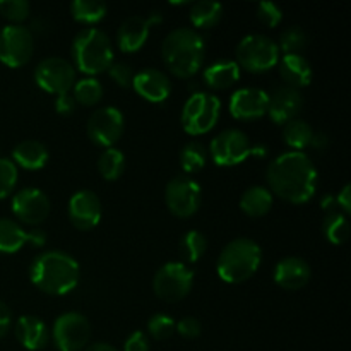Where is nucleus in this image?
Here are the masks:
<instances>
[{"label": "nucleus", "instance_id": "18", "mask_svg": "<svg viewBox=\"0 0 351 351\" xmlns=\"http://www.w3.org/2000/svg\"><path fill=\"white\" fill-rule=\"evenodd\" d=\"M302 106H304V96H302L300 89L290 88V86H281L269 96L267 113H269V119L274 123L285 125V123L297 119Z\"/></svg>", "mask_w": 351, "mask_h": 351}, {"label": "nucleus", "instance_id": "41", "mask_svg": "<svg viewBox=\"0 0 351 351\" xmlns=\"http://www.w3.org/2000/svg\"><path fill=\"white\" fill-rule=\"evenodd\" d=\"M257 17L264 26L276 27L283 19V10L273 2H261L257 5Z\"/></svg>", "mask_w": 351, "mask_h": 351}, {"label": "nucleus", "instance_id": "27", "mask_svg": "<svg viewBox=\"0 0 351 351\" xmlns=\"http://www.w3.org/2000/svg\"><path fill=\"white\" fill-rule=\"evenodd\" d=\"M191 23L199 29H211L221 21L223 5L213 0H201L191 7Z\"/></svg>", "mask_w": 351, "mask_h": 351}, {"label": "nucleus", "instance_id": "49", "mask_svg": "<svg viewBox=\"0 0 351 351\" xmlns=\"http://www.w3.org/2000/svg\"><path fill=\"white\" fill-rule=\"evenodd\" d=\"M328 144H329V139H328V136H326V134L314 132V137H312L311 146H314L315 149H319V151H324L326 147H328Z\"/></svg>", "mask_w": 351, "mask_h": 351}, {"label": "nucleus", "instance_id": "10", "mask_svg": "<svg viewBox=\"0 0 351 351\" xmlns=\"http://www.w3.org/2000/svg\"><path fill=\"white\" fill-rule=\"evenodd\" d=\"M209 154L218 167H235L252 154V144L240 129H226L211 141Z\"/></svg>", "mask_w": 351, "mask_h": 351}, {"label": "nucleus", "instance_id": "44", "mask_svg": "<svg viewBox=\"0 0 351 351\" xmlns=\"http://www.w3.org/2000/svg\"><path fill=\"white\" fill-rule=\"evenodd\" d=\"M75 99L71 93H64V95H58L57 99H55V110H57L58 115H72L75 110Z\"/></svg>", "mask_w": 351, "mask_h": 351}, {"label": "nucleus", "instance_id": "11", "mask_svg": "<svg viewBox=\"0 0 351 351\" xmlns=\"http://www.w3.org/2000/svg\"><path fill=\"white\" fill-rule=\"evenodd\" d=\"M201 185L189 175H178L168 182L165 189V201L168 209L177 218H189L201 208Z\"/></svg>", "mask_w": 351, "mask_h": 351}, {"label": "nucleus", "instance_id": "13", "mask_svg": "<svg viewBox=\"0 0 351 351\" xmlns=\"http://www.w3.org/2000/svg\"><path fill=\"white\" fill-rule=\"evenodd\" d=\"M34 81L43 91L51 95H64L69 93L75 84V67L60 57L43 58L36 65Z\"/></svg>", "mask_w": 351, "mask_h": 351}, {"label": "nucleus", "instance_id": "36", "mask_svg": "<svg viewBox=\"0 0 351 351\" xmlns=\"http://www.w3.org/2000/svg\"><path fill=\"white\" fill-rule=\"evenodd\" d=\"M308 45V38L305 31L298 26H291L281 33L280 38V51L285 55H302Z\"/></svg>", "mask_w": 351, "mask_h": 351}, {"label": "nucleus", "instance_id": "39", "mask_svg": "<svg viewBox=\"0 0 351 351\" xmlns=\"http://www.w3.org/2000/svg\"><path fill=\"white\" fill-rule=\"evenodd\" d=\"M31 5L27 0H0V14L12 23H21L27 19Z\"/></svg>", "mask_w": 351, "mask_h": 351}, {"label": "nucleus", "instance_id": "38", "mask_svg": "<svg viewBox=\"0 0 351 351\" xmlns=\"http://www.w3.org/2000/svg\"><path fill=\"white\" fill-rule=\"evenodd\" d=\"M17 184V167L9 158H0V199L9 197Z\"/></svg>", "mask_w": 351, "mask_h": 351}, {"label": "nucleus", "instance_id": "24", "mask_svg": "<svg viewBox=\"0 0 351 351\" xmlns=\"http://www.w3.org/2000/svg\"><path fill=\"white\" fill-rule=\"evenodd\" d=\"M14 165H19L24 170H40L48 161V149L43 143L34 139L23 141L12 151Z\"/></svg>", "mask_w": 351, "mask_h": 351}, {"label": "nucleus", "instance_id": "4", "mask_svg": "<svg viewBox=\"0 0 351 351\" xmlns=\"http://www.w3.org/2000/svg\"><path fill=\"white\" fill-rule=\"evenodd\" d=\"M263 261V250L252 239H235L223 247L216 263L219 278L226 283H242L257 273Z\"/></svg>", "mask_w": 351, "mask_h": 351}, {"label": "nucleus", "instance_id": "51", "mask_svg": "<svg viewBox=\"0 0 351 351\" xmlns=\"http://www.w3.org/2000/svg\"><path fill=\"white\" fill-rule=\"evenodd\" d=\"M146 21H147V24L151 26V24L161 23V21H163V16H161V12H153L146 17Z\"/></svg>", "mask_w": 351, "mask_h": 351}, {"label": "nucleus", "instance_id": "20", "mask_svg": "<svg viewBox=\"0 0 351 351\" xmlns=\"http://www.w3.org/2000/svg\"><path fill=\"white\" fill-rule=\"evenodd\" d=\"M312 269L302 257H283L274 267V281L285 290H302L311 281Z\"/></svg>", "mask_w": 351, "mask_h": 351}, {"label": "nucleus", "instance_id": "2", "mask_svg": "<svg viewBox=\"0 0 351 351\" xmlns=\"http://www.w3.org/2000/svg\"><path fill=\"white\" fill-rule=\"evenodd\" d=\"M81 267L77 261L60 250H47L33 259L29 266L31 283L43 293L67 295L77 287Z\"/></svg>", "mask_w": 351, "mask_h": 351}, {"label": "nucleus", "instance_id": "50", "mask_svg": "<svg viewBox=\"0 0 351 351\" xmlns=\"http://www.w3.org/2000/svg\"><path fill=\"white\" fill-rule=\"evenodd\" d=\"M86 351H119L115 346H112L110 343H93L91 346H88Z\"/></svg>", "mask_w": 351, "mask_h": 351}, {"label": "nucleus", "instance_id": "28", "mask_svg": "<svg viewBox=\"0 0 351 351\" xmlns=\"http://www.w3.org/2000/svg\"><path fill=\"white\" fill-rule=\"evenodd\" d=\"M27 243V232L12 219L0 218V252L14 254Z\"/></svg>", "mask_w": 351, "mask_h": 351}, {"label": "nucleus", "instance_id": "16", "mask_svg": "<svg viewBox=\"0 0 351 351\" xmlns=\"http://www.w3.org/2000/svg\"><path fill=\"white\" fill-rule=\"evenodd\" d=\"M69 219L81 232L93 230L101 219V201L93 191H79L69 201Z\"/></svg>", "mask_w": 351, "mask_h": 351}, {"label": "nucleus", "instance_id": "26", "mask_svg": "<svg viewBox=\"0 0 351 351\" xmlns=\"http://www.w3.org/2000/svg\"><path fill=\"white\" fill-rule=\"evenodd\" d=\"M273 208V194L263 185H254L243 192L240 199V209L250 218H263Z\"/></svg>", "mask_w": 351, "mask_h": 351}, {"label": "nucleus", "instance_id": "1", "mask_svg": "<svg viewBox=\"0 0 351 351\" xmlns=\"http://www.w3.org/2000/svg\"><path fill=\"white\" fill-rule=\"evenodd\" d=\"M271 194L291 204H305L317 191L319 177L304 151H288L269 163L266 171Z\"/></svg>", "mask_w": 351, "mask_h": 351}, {"label": "nucleus", "instance_id": "46", "mask_svg": "<svg viewBox=\"0 0 351 351\" xmlns=\"http://www.w3.org/2000/svg\"><path fill=\"white\" fill-rule=\"evenodd\" d=\"M10 328V311L2 300H0V338L7 335Z\"/></svg>", "mask_w": 351, "mask_h": 351}, {"label": "nucleus", "instance_id": "30", "mask_svg": "<svg viewBox=\"0 0 351 351\" xmlns=\"http://www.w3.org/2000/svg\"><path fill=\"white\" fill-rule=\"evenodd\" d=\"M108 12L106 3L98 0H74L71 3V14L77 23L81 24H96L103 19Z\"/></svg>", "mask_w": 351, "mask_h": 351}, {"label": "nucleus", "instance_id": "40", "mask_svg": "<svg viewBox=\"0 0 351 351\" xmlns=\"http://www.w3.org/2000/svg\"><path fill=\"white\" fill-rule=\"evenodd\" d=\"M108 74L120 88H130L136 72H134L132 65H129L127 62H113L108 69Z\"/></svg>", "mask_w": 351, "mask_h": 351}, {"label": "nucleus", "instance_id": "43", "mask_svg": "<svg viewBox=\"0 0 351 351\" xmlns=\"http://www.w3.org/2000/svg\"><path fill=\"white\" fill-rule=\"evenodd\" d=\"M123 351H149V339H147L146 332H132V335L125 339Z\"/></svg>", "mask_w": 351, "mask_h": 351}, {"label": "nucleus", "instance_id": "37", "mask_svg": "<svg viewBox=\"0 0 351 351\" xmlns=\"http://www.w3.org/2000/svg\"><path fill=\"white\" fill-rule=\"evenodd\" d=\"M175 328H177V322L167 314H154L147 321V332L154 339H168L173 336Z\"/></svg>", "mask_w": 351, "mask_h": 351}, {"label": "nucleus", "instance_id": "15", "mask_svg": "<svg viewBox=\"0 0 351 351\" xmlns=\"http://www.w3.org/2000/svg\"><path fill=\"white\" fill-rule=\"evenodd\" d=\"M50 199L36 187H26L12 197V213L24 225H40L50 215Z\"/></svg>", "mask_w": 351, "mask_h": 351}, {"label": "nucleus", "instance_id": "9", "mask_svg": "<svg viewBox=\"0 0 351 351\" xmlns=\"http://www.w3.org/2000/svg\"><path fill=\"white\" fill-rule=\"evenodd\" d=\"M34 51V36L29 27L9 24L0 31V62L7 67H23Z\"/></svg>", "mask_w": 351, "mask_h": 351}, {"label": "nucleus", "instance_id": "8", "mask_svg": "<svg viewBox=\"0 0 351 351\" xmlns=\"http://www.w3.org/2000/svg\"><path fill=\"white\" fill-rule=\"evenodd\" d=\"M192 287H194V271L184 263H167L154 274V295L167 304L184 300L191 293Z\"/></svg>", "mask_w": 351, "mask_h": 351}, {"label": "nucleus", "instance_id": "21", "mask_svg": "<svg viewBox=\"0 0 351 351\" xmlns=\"http://www.w3.org/2000/svg\"><path fill=\"white\" fill-rule=\"evenodd\" d=\"M147 38H149V24H147L146 17L141 16L127 17L122 26L119 27V33H117L119 48L123 53L139 51L147 41Z\"/></svg>", "mask_w": 351, "mask_h": 351}, {"label": "nucleus", "instance_id": "35", "mask_svg": "<svg viewBox=\"0 0 351 351\" xmlns=\"http://www.w3.org/2000/svg\"><path fill=\"white\" fill-rule=\"evenodd\" d=\"M74 99L82 106H93L103 98V86L98 79L84 77L74 84Z\"/></svg>", "mask_w": 351, "mask_h": 351}, {"label": "nucleus", "instance_id": "12", "mask_svg": "<svg viewBox=\"0 0 351 351\" xmlns=\"http://www.w3.org/2000/svg\"><path fill=\"white\" fill-rule=\"evenodd\" d=\"M51 338L58 351H81L91 338V324L79 312H65L53 322Z\"/></svg>", "mask_w": 351, "mask_h": 351}, {"label": "nucleus", "instance_id": "33", "mask_svg": "<svg viewBox=\"0 0 351 351\" xmlns=\"http://www.w3.org/2000/svg\"><path fill=\"white\" fill-rule=\"evenodd\" d=\"M208 163V149L199 141H191L180 151V165L185 173H197Z\"/></svg>", "mask_w": 351, "mask_h": 351}, {"label": "nucleus", "instance_id": "3", "mask_svg": "<svg viewBox=\"0 0 351 351\" xmlns=\"http://www.w3.org/2000/svg\"><path fill=\"white\" fill-rule=\"evenodd\" d=\"M161 55L171 74L180 79H189L197 74L204 64V38L192 27H177L163 40Z\"/></svg>", "mask_w": 351, "mask_h": 351}, {"label": "nucleus", "instance_id": "17", "mask_svg": "<svg viewBox=\"0 0 351 351\" xmlns=\"http://www.w3.org/2000/svg\"><path fill=\"white\" fill-rule=\"evenodd\" d=\"M269 95L261 88H242L230 98V113L237 120H256L267 113Z\"/></svg>", "mask_w": 351, "mask_h": 351}, {"label": "nucleus", "instance_id": "48", "mask_svg": "<svg viewBox=\"0 0 351 351\" xmlns=\"http://www.w3.org/2000/svg\"><path fill=\"white\" fill-rule=\"evenodd\" d=\"M322 211H326L328 215H332V213H338V202H336V195H324L321 201Z\"/></svg>", "mask_w": 351, "mask_h": 351}, {"label": "nucleus", "instance_id": "47", "mask_svg": "<svg viewBox=\"0 0 351 351\" xmlns=\"http://www.w3.org/2000/svg\"><path fill=\"white\" fill-rule=\"evenodd\" d=\"M27 243L33 247H43L47 243V233L40 228L31 230V232H27Z\"/></svg>", "mask_w": 351, "mask_h": 351}, {"label": "nucleus", "instance_id": "29", "mask_svg": "<svg viewBox=\"0 0 351 351\" xmlns=\"http://www.w3.org/2000/svg\"><path fill=\"white\" fill-rule=\"evenodd\" d=\"M312 137H314V130L305 120L293 119L291 122L285 123L283 139L293 151H304L305 147L311 146Z\"/></svg>", "mask_w": 351, "mask_h": 351}, {"label": "nucleus", "instance_id": "7", "mask_svg": "<svg viewBox=\"0 0 351 351\" xmlns=\"http://www.w3.org/2000/svg\"><path fill=\"white\" fill-rule=\"evenodd\" d=\"M221 113V101L211 93H194L182 108V127L191 136L208 134L218 123Z\"/></svg>", "mask_w": 351, "mask_h": 351}, {"label": "nucleus", "instance_id": "42", "mask_svg": "<svg viewBox=\"0 0 351 351\" xmlns=\"http://www.w3.org/2000/svg\"><path fill=\"white\" fill-rule=\"evenodd\" d=\"M175 331H177L182 338L195 339L197 336H201L202 326H201V322H199V319L184 317L177 322V328H175Z\"/></svg>", "mask_w": 351, "mask_h": 351}, {"label": "nucleus", "instance_id": "45", "mask_svg": "<svg viewBox=\"0 0 351 351\" xmlns=\"http://www.w3.org/2000/svg\"><path fill=\"white\" fill-rule=\"evenodd\" d=\"M336 202H338V209H343V215L348 216L351 213V185L346 184L341 189L338 195H336Z\"/></svg>", "mask_w": 351, "mask_h": 351}, {"label": "nucleus", "instance_id": "25", "mask_svg": "<svg viewBox=\"0 0 351 351\" xmlns=\"http://www.w3.org/2000/svg\"><path fill=\"white\" fill-rule=\"evenodd\" d=\"M202 79L211 89H228L240 79V67L235 60H218L206 69Z\"/></svg>", "mask_w": 351, "mask_h": 351}, {"label": "nucleus", "instance_id": "19", "mask_svg": "<svg viewBox=\"0 0 351 351\" xmlns=\"http://www.w3.org/2000/svg\"><path fill=\"white\" fill-rule=\"evenodd\" d=\"M132 88L141 98L147 99V101L163 103L171 93V82L165 72L149 67L136 72Z\"/></svg>", "mask_w": 351, "mask_h": 351}, {"label": "nucleus", "instance_id": "34", "mask_svg": "<svg viewBox=\"0 0 351 351\" xmlns=\"http://www.w3.org/2000/svg\"><path fill=\"white\" fill-rule=\"evenodd\" d=\"M322 233L326 235V239L329 240L335 245H341L348 240L350 237V223L343 213H332L324 218L322 223Z\"/></svg>", "mask_w": 351, "mask_h": 351}, {"label": "nucleus", "instance_id": "6", "mask_svg": "<svg viewBox=\"0 0 351 351\" xmlns=\"http://www.w3.org/2000/svg\"><path fill=\"white\" fill-rule=\"evenodd\" d=\"M237 64L239 67L252 72V74H263L276 67L280 62V48L273 38L266 34H247L237 45Z\"/></svg>", "mask_w": 351, "mask_h": 351}, {"label": "nucleus", "instance_id": "14", "mask_svg": "<svg viewBox=\"0 0 351 351\" xmlns=\"http://www.w3.org/2000/svg\"><path fill=\"white\" fill-rule=\"evenodd\" d=\"M125 119L115 106H103L95 110L88 120V136L96 146L112 147L122 137Z\"/></svg>", "mask_w": 351, "mask_h": 351}, {"label": "nucleus", "instance_id": "31", "mask_svg": "<svg viewBox=\"0 0 351 351\" xmlns=\"http://www.w3.org/2000/svg\"><path fill=\"white\" fill-rule=\"evenodd\" d=\"M208 250V239L197 230H191L180 239L178 252H180L182 261L189 264H194L201 259ZM184 263V264H185Z\"/></svg>", "mask_w": 351, "mask_h": 351}, {"label": "nucleus", "instance_id": "22", "mask_svg": "<svg viewBox=\"0 0 351 351\" xmlns=\"http://www.w3.org/2000/svg\"><path fill=\"white\" fill-rule=\"evenodd\" d=\"M16 338L26 350L38 351L48 345L50 332L41 319L34 317V315H23L17 319Z\"/></svg>", "mask_w": 351, "mask_h": 351}, {"label": "nucleus", "instance_id": "5", "mask_svg": "<svg viewBox=\"0 0 351 351\" xmlns=\"http://www.w3.org/2000/svg\"><path fill=\"white\" fill-rule=\"evenodd\" d=\"M74 65L89 77L108 71L113 64V45L108 34L98 27H84L72 41Z\"/></svg>", "mask_w": 351, "mask_h": 351}, {"label": "nucleus", "instance_id": "23", "mask_svg": "<svg viewBox=\"0 0 351 351\" xmlns=\"http://www.w3.org/2000/svg\"><path fill=\"white\" fill-rule=\"evenodd\" d=\"M280 75L287 86L295 89H300L312 82V67L304 55H285L278 62Z\"/></svg>", "mask_w": 351, "mask_h": 351}, {"label": "nucleus", "instance_id": "32", "mask_svg": "<svg viewBox=\"0 0 351 351\" xmlns=\"http://www.w3.org/2000/svg\"><path fill=\"white\" fill-rule=\"evenodd\" d=\"M98 170L105 180H119L125 170V156L117 147H108L99 154Z\"/></svg>", "mask_w": 351, "mask_h": 351}]
</instances>
